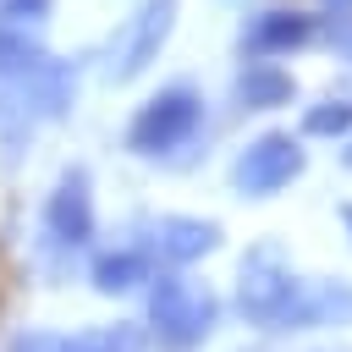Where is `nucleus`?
Listing matches in <instances>:
<instances>
[{
	"label": "nucleus",
	"instance_id": "nucleus-1",
	"mask_svg": "<svg viewBox=\"0 0 352 352\" xmlns=\"http://www.w3.org/2000/svg\"><path fill=\"white\" fill-rule=\"evenodd\" d=\"M148 324H154L170 346H198V341L209 336V324H214V297H209L204 286L182 280V275H165V280H154V292H148Z\"/></svg>",
	"mask_w": 352,
	"mask_h": 352
},
{
	"label": "nucleus",
	"instance_id": "nucleus-2",
	"mask_svg": "<svg viewBox=\"0 0 352 352\" xmlns=\"http://www.w3.org/2000/svg\"><path fill=\"white\" fill-rule=\"evenodd\" d=\"M346 319H352V286L341 280H292L270 314V324H346Z\"/></svg>",
	"mask_w": 352,
	"mask_h": 352
},
{
	"label": "nucleus",
	"instance_id": "nucleus-3",
	"mask_svg": "<svg viewBox=\"0 0 352 352\" xmlns=\"http://www.w3.org/2000/svg\"><path fill=\"white\" fill-rule=\"evenodd\" d=\"M297 170H302V148H297L292 138H264V143H253V148L236 160V187H242L248 198L280 192Z\"/></svg>",
	"mask_w": 352,
	"mask_h": 352
},
{
	"label": "nucleus",
	"instance_id": "nucleus-4",
	"mask_svg": "<svg viewBox=\"0 0 352 352\" xmlns=\"http://www.w3.org/2000/svg\"><path fill=\"white\" fill-rule=\"evenodd\" d=\"M286 286H292V275H286V264H280V248H253L248 264H242V280H236V308H242L248 319L270 324V314H275V302L286 297Z\"/></svg>",
	"mask_w": 352,
	"mask_h": 352
},
{
	"label": "nucleus",
	"instance_id": "nucleus-5",
	"mask_svg": "<svg viewBox=\"0 0 352 352\" xmlns=\"http://www.w3.org/2000/svg\"><path fill=\"white\" fill-rule=\"evenodd\" d=\"M192 110H198V99H192L187 88H170L165 99H154V104L138 116V126H132V148H143V154H160L165 143H176V138L187 132Z\"/></svg>",
	"mask_w": 352,
	"mask_h": 352
},
{
	"label": "nucleus",
	"instance_id": "nucleus-6",
	"mask_svg": "<svg viewBox=\"0 0 352 352\" xmlns=\"http://www.w3.org/2000/svg\"><path fill=\"white\" fill-rule=\"evenodd\" d=\"M160 248H165L170 264H198L204 253L220 248V226H209V220H170L165 236H160Z\"/></svg>",
	"mask_w": 352,
	"mask_h": 352
},
{
	"label": "nucleus",
	"instance_id": "nucleus-7",
	"mask_svg": "<svg viewBox=\"0 0 352 352\" xmlns=\"http://www.w3.org/2000/svg\"><path fill=\"white\" fill-rule=\"evenodd\" d=\"M143 280H148V258L143 253H104L94 264V286H104V292H132Z\"/></svg>",
	"mask_w": 352,
	"mask_h": 352
},
{
	"label": "nucleus",
	"instance_id": "nucleus-8",
	"mask_svg": "<svg viewBox=\"0 0 352 352\" xmlns=\"http://www.w3.org/2000/svg\"><path fill=\"white\" fill-rule=\"evenodd\" d=\"M55 231L66 236V242H82L88 236V204H82V182L72 176L66 187H60V198H55Z\"/></svg>",
	"mask_w": 352,
	"mask_h": 352
},
{
	"label": "nucleus",
	"instance_id": "nucleus-9",
	"mask_svg": "<svg viewBox=\"0 0 352 352\" xmlns=\"http://www.w3.org/2000/svg\"><path fill=\"white\" fill-rule=\"evenodd\" d=\"M132 341V330H104V336H82L72 352H116V346H126Z\"/></svg>",
	"mask_w": 352,
	"mask_h": 352
},
{
	"label": "nucleus",
	"instance_id": "nucleus-10",
	"mask_svg": "<svg viewBox=\"0 0 352 352\" xmlns=\"http://www.w3.org/2000/svg\"><path fill=\"white\" fill-rule=\"evenodd\" d=\"M346 121H352V110L330 104V110H314V116H308V132H336V126H346Z\"/></svg>",
	"mask_w": 352,
	"mask_h": 352
},
{
	"label": "nucleus",
	"instance_id": "nucleus-11",
	"mask_svg": "<svg viewBox=\"0 0 352 352\" xmlns=\"http://www.w3.org/2000/svg\"><path fill=\"white\" fill-rule=\"evenodd\" d=\"M248 99H286V77H275V72L270 77H253L248 82Z\"/></svg>",
	"mask_w": 352,
	"mask_h": 352
},
{
	"label": "nucleus",
	"instance_id": "nucleus-12",
	"mask_svg": "<svg viewBox=\"0 0 352 352\" xmlns=\"http://www.w3.org/2000/svg\"><path fill=\"white\" fill-rule=\"evenodd\" d=\"M341 214H346V231H352V204H346V209H341Z\"/></svg>",
	"mask_w": 352,
	"mask_h": 352
},
{
	"label": "nucleus",
	"instance_id": "nucleus-13",
	"mask_svg": "<svg viewBox=\"0 0 352 352\" xmlns=\"http://www.w3.org/2000/svg\"><path fill=\"white\" fill-rule=\"evenodd\" d=\"M346 165H352V148H346Z\"/></svg>",
	"mask_w": 352,
	"mask_h": 352
}]
</instances>
